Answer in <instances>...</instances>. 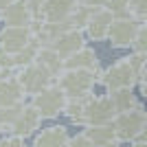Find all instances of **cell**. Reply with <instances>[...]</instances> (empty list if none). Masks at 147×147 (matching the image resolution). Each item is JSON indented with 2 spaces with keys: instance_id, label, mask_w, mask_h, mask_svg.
I'll return each mask as SVG.
<instances>
[{
  "instance_id": "17",
  "label": "cell",
  "mask_w": 147,
  "mask_h": 147,
  "mask_svg": "<svg viewBox=\"0 0 147 147\" xmlns=\"http://www.w3.org/2000/svg\"><path fill=\"white\" fill-rule=\"evenodd\" d=\"M24 97H26V92L22 90L20 81L16 79V73L0 81V105L20 103V101H24Z\"/></svg>"
},
{
  "instance_id": "29",
  "label": "cell",
  "mask_w": 147,
  "mask_h": 147,
  "mask_svg": "<svg viewBox=\"0 0 147 147\" xmlns=\"http://www.w3.org/2000/svg\"><path fill=\"white\" fill-rule=\"evenodd\" d=\"M132 143L134 145H147V112H145V121H143V129L138 132V136Z\"/></svg>"
},
{
  "instance_id": "8",
  "label": "cell",
  "mask_w": 147,
  "mask_h": 147,
  "mask_svg": "<svg viewBox=\"0 0 147 147\" xmlns=\"http://www.w3.org/2000/svg\"><path fill=\"white\" fill-rule=\"evenodd\" d=\"M112 11L108 7H94L90 13V20H88V24L84 26V33L86 37H90L92 42H103L108 40V33H110V26H112Z\"/></svg>"
},
{
  "instance_id": "11",
  "label": "cell",
  "mask_w": 147,
  "mask_h": 147,
  "mask_svg": "<svg viewBox=\"0 0 147 147\" xmlns=\"http://www.w3.org/2000/svg\"><path fill=\"white\" fill-rule=\"evenodd\" d=\"M42 121H44L42 114H40V112H37L31 103H26L9 129H11V132H16V134H20V136H24V138H29V136H33L37 129H40Z\"/></svg>"
},
{
  "instance_id": "15",
  "label": "cell",
  "mask_w": 147,
  "mask_h": 147,
  "mask_svg": "<svg viewBox=\"0 0 147 147\" xmlns=\"http://www.w3.org/2000/svg\"><path fill=\"white\" fill-rule=\"evenodd\" d=\"M77 0H44L42 9H40V20H46V22H61V20H68V13L75 7Z\"/></svg>"
},
{
  "instance_id": "5",
  "label": "cell",
  "mask_w": 147,
  "mask_h": 147,
  "mask_svg": "<svg viewBox=\"0 0 147 147\" xmlns=\"http://www.w3.org/2000/svg\"><path fill=\"white\" fill-rule=\"evenodd\" d=\"M117 117V105L112 101L110 92L105 94H94L90 92L84 108V125H99V123H112Z\"/></svg>"
},
{
  "instance_id": "7",
  "label": "cell",
  "mask_w": 147,
  "mask_h": 147,
  "mask_svg": "<svg viewBox=\"0 0 147 147\" xmlns=\"http://www.w3.org/2000/svg\"><path fill=\"white\" fill-rule=\"evenodd\" d=\"M141 20H136L134 16H125V18H114L108 33V42L112 49H129L134 42V35L138 31Z\"/></svg>"
},
{
  "instance_id": "21",
  "label": "cell",
  "mask_w": 147,
  "mask_h": 147,
  "mask_svg": "<svg viewBox=\"0 0 147 147\" xmlns=\"http://www.w3.org/2000/svg\"><path fill=\"white\" fill-rule=\"evenodd\" d=\"M92 9H94V7H90V5H86V2L77 0L75 7L70 9V13H68V22H70V26H75V29H84V26L88 24V20H90Z\"/></svg>"
},
{
  "instance_id": "22",
  "label": "cell",
  "mask_w": 147,
  "mask_h": 147,
  "mask_svg": "<svg viewBox=\"0 0 147 147\" xmlns=\"http://www.w3.org/2000/svg\"><path fill=\"white\" fill-rule=\"evenodd\" d=\"M24 105H26V101H20V103H13V105H0V125H2L5 132L13 125V121L18 119V114L22 112Z\"/></svg>"
},
{
  "instance_id": "13",
  "label": "cell",
  "mask_w": 147,
  "mask_h": 147,
  "mask_svg": "<svg viewBox=\"0 0 147 147\" xmlns=\"http://www.w3.org/2000/svg\"><path fill=\"white\" fill-rule=\"evenodd\" d=\"M64 68H86V70H92L94 75L101 77V66H99V57H97V51L92 46H81L73 53V55L64 57Z\"/></svg>"
},
{
  "instance_id": "33",
  "label": "cell",
  "mask_w": 147,
  "mask_h": 147,
  "mask_svg": "<svg viewBox=\"0 0 147 147\" xmlns=\"http://www.w3.org/2000/svg\"><path fill=\"white\" fill-rule=\"evenodd\" d=\"M141 94L145 97V101H147V88H141Z\"/></svg>"
},
{
  "instance_id": "32",
  "label": "cell",
  "mask_w": 147,
  "mask_h": 147,
  "mask_svg": "<svg viewBox=\"0 0 147 147\" xmlns=\"http://www.w3.org/2000/svg\"><path fill=\"white\" fill-rule=\"evenodd\" d=\"M13 0H0V11H2V9H5V7H9L11 5Z\"/></svg>"
},
{
  "instance_id": "6",
  "label": "cell",
  "mask_w": 147,
  "mask_h": 147,
  "mask_svg": "<svg viewBox=\"0 0 147 147\" xmlns=\"http://www.w3.org/2000/svg\"><path fill=\"white\" fill-rule=\"evenodd\" d=\"M145 121V108H134V110H123L117 112V117L112 119V127L117 134L119 143H132L143 129Z\"/></svg>"
},
{
  "instance_id": "30",
  "label": "cell",
  "mask_w": 147,
  "mask_h": 147,
  "mask_svg": "<svg viewBox=\"0 0 147 147\" xmlns=\"http://www.w3.org/2000/svg\"><path fill=\"white\" fill-rule=\"evenodd\" d=\"M138 84H141V88H147V61H145V66H143L141 75H138Z\"/></svg>"
},
{
  "instance_id": "25",
  "label": "cell",
  "mask_w": 147,
  "mask_h": 147,
  "mask_svg": "<svg viewBox=\"0 0 147 147\" xmlns=\"http://www.w3.org/2000/svg\"><path fill=\"white\" fill-rule=\"evenodd\" d=\"M105 7L112 11L114 18H125V16H132L129 13V0H108Z\"/></svg>"
},
{
  "instance_id": "20",
  "label": "cell",
  "mask_w": 147,
  "mask_h": 147,
  "mask_svg": "<svg viewBox=\"0 0 147 147\" xmlns=\"http://www.w3.org/2000/svg\"><path fill=\"white\" fill-rule=\"evenodd\" d=\"M35 61H40L42 66H46L53 75H57L61 68H64V57H61L55 49H51V46H40Z\"/></svg>"
},
{
  "instance_id": "31",
  "label": "cell",
  "mask_w": 147,
  "mask_h": 147,
  "mask_svg": "<svg viewBox=\"0 0 147 147\" xmlns=\"http://www.w3.org/2000/svg\"><path fill=\"white\" fill-rule=\"evenodd\" d=\"M81 2H86V5H90V7H103L108 0H81Z\"/></svg>"
},
{
  "instance_id": "26",
  "label": "cell",
  "mask_w": 147,
  "mask_h": 147,
  "mask_svg": "<svg viewBox=\"0 0 147 147\" xmlns=\"http://www.w3.org/2000/svg\"><path fill=\"white\" fill-rule=\"evenodd\" d=\"M129 13L136 20H147V0H129Z\"/></svg>"
},
{
  "instance_id": "24",
  "label": "cell",
  "mask_w": 147,
  "mask_h": 147,
  "mask_svg": "<svg viewBox=\"0 0 147 147\" xmlns=\"http://www.w3.org/2000/svg\"><path fill=\"white\" fill-rule=\"evenodd\" d=\"M132 49L138 51V53H147V20H143L138 24V31H136L134 42H132Z\"/></svg>"
},
{
  "instance_id": "3",
  "label": "cell",
  "mask_w": 147,
  "mask_h": 147,
  "mask_svg": "<svg viewBox=\"0 0 147 147\" xmlns=\"http://www.w3.org/2000/svg\"><path fill=\"white\" fill-rule=\"evenodd\" d=\"M66 99L68 97L64 94V90H61L55 81H53L51 86L42 88V90L35 92V94H31V101H29V103L33 105L40 114H42V119H57L61 112H64Z\"/></svg>"
},
{
  "instance_id": "18",
  "label": "cell",
  "mask_w": 147,
  "mask_h": 147,
  "mask_svg": "<svg viewBox=\"0 0 147 147\" xmlns=\"http://www.w3.org/2000/svg\"><path fill=\"white\" fill-rule=\"evenodd\" d=\"M86 99H88V94H84V97H68L66 105H64V112H61L70 123L79 125V127H84V108H86Z\"/></svg>"
},
{
  "instance_id": "27",
  "label": "cell",
  "mask_w": 147,
  "mask_h": 147,
  "mask_svg": "<svg viewBox=\"0 0 147 147\" xmlns=\"http://www.w3.org/2000/svg\"><path fill=\"white\" fill-rule=\"evenodd\" d=\"M0 68H11V70H16V55L9 53V51H5V49H0Z\"/></svg>"
},
{
  "instance_id": "23",
  "label": "cell",
  "mask_w": 147,
  "mask_h": 147,
  "mask_svg": "<svg viewBox=\"0 0 147 147\" xmlns=\"http://www.w3.org/2000/svg\"><path fill=\"white\" fill-rule=\"evenodd\" d=\"M40 46H42V44L37 42V40H31L22 51H18V53H16V68L18 66H26V64H31V61H35Z\"/></svg>"
},
{
  "instance_id": "34",
  "label": "cell",
  "mask_w": 147,
  "mask_h": 147,
  "mask_svg": "<svg viewBox=\"0 0 147 147\" xmlns=\"http://www.w3.org/2000/svg\"><path fill=\"white\" fill-rule=\"evenodd\" d=\"M0 132H5V129H2V125H0Z\"/></svg>"
},
{
  "instance_id": "19",
  "label": "cell",
  "mask_w": 147,
  "mask_h": 147,
  "mask_svg": "<svg viewBox=\"0 0 147 147\" xmlns=\"http://www.w3.org/2000/svg\"><path fill=\"white\" fill-rule=\"evenodd\" d=\"M112 101L117 105V112L123 110H134V108H143L138 97L134 94V88H121V90H112L110 92Z\"/></svg>"
},
{
  "instance_id": "2",
  "label": "cell",
  "mask_w": 147,
  "mask_h": 147,
  "mask_svg": "<svg viewBox=\"0 0 147 147\" xmlns=\"http://www.w3.org/2000/svg\"><path fill=\"white\" fill-rule=\"evenodd\" d=\"M99 84L105 88V92L121 90V88H134L138 84V70L127 61V57H121L101 73Z\"/></svg>"
},
{
  "instance_id": "16",
  "label": "cell",
  "mask_w": 147,
  "mask_h": 147,
  "mask_svg": "<svg viewBox=\"0 0 147 147\" xmlns=\"http://www.w3.org/2000/svg\"><path fill=\"white\" fill-rule=\"evenodd\" d=\"M84 132L90 138V145H117L119 138L114 134L112 123H99V125H84Z\"/></svg>"
},
{
  "instance_id": "28",
  "label": "cell",
  "mask_w": 147,
  "mask_h": 147,
  "mask_svg": "<svg viewBox=\"0 0 147 147\" xmlns=\"http://www.w3.org/2000/svg\"><path fill=\"white\" fill-rule=\"evenodd\" d=\"M68 145H88V147H92V145H90V138L86 136V132H84V129H81L77 136H70V138H68Z\"/></svg>"
},
{
  "instance_id": "12",
  "label": "cell",
  "mask_w": 147,
  "mask_h": 147,
  "mask_svg": "<svg viewBox=\"0 0 147 147\" xmlns=\"http://www.w3.org/2000/svg\"><path fill=\"white\" fill-rule=\"evenodd\" d=\"M0 20L5 24H16V26H29L35 16L31 11V5L29 0H13L9 7H5L0 11Z\"/></svg>"
},
{
  "instance_id": "14",
  "label": "cell",
  "mask_w": 147,
  "mask_h": 147,
  "mask_svg": "<svg viewBox=\"0 0 147 147\" xmlns=\"http://www.w3.org/2000/svg\"><path fill=\"white\" fill-rule=\"evenodd\" d=\"M68 127L66 125H51V127L37 129L33 136V145L35 147H61L68 145Z\"/></svg>"
},
{
  "instance_id": "4",
  "label": "cell",
  "mask_w": 147,
  "mask_h": 147,
  "mask_svg": "<svg viewBox=\"0 0 147 147\" xmlns=\"http://www.w3.org/2000/svg\"><path fill=\"white\" fill-rule=\"evenodd\" d=\"M16 79L20 81V86L26 92V97H31V94L40 92L42 88L51 86L55 81V75L51 73L46 66H42L40 61H31L26 66L16 68Z\"/></svg>"
},
{
  "instance_id": "9",
  "label": "cell",
  "mask_w": 147,
  "mask_h": 147,
  "mask_svg": "<svg viewBox=\"0 0 147 147\" xmlns=\"http://www.w3.org/2000/svg\"><path fill=\"white\" fill-rule=\"evenodd\" d=\"M33 40L29 26H16V24H5V29L0 31V49L9 51V53H18Z\"/></svg>"
},
{
  "instance_id": "10",
  "label": "cell",
  "mask_w": 147,
  "mask_h": 147,
  "mask_svg": "<svg viewBox=\"0 0 147 147\" xmlns=\"http://www.w3.org/2000/svg\"><path fill=\"white\" fill-rule=\"evenodd\" d=\"M84 44H86V33H84V29H75V26H70V29L61 31L49 46H51V49H55L61 57H68V55H73L77 49H81Z\"/></svg>"
},
{
  "instance_id": "1",
  "label": "cell",
  "mask_w": 147,
  "mask_h": 147,
  "mask_svg": "<svg viewBox=\"0 0 147 147\" xmlns=\"http://www.w3.org/2000/svg\"><path fill=\"white\" fill-rule=\"evenodd\" d=\"M55 84L64 90L66 97H84L94 92V86L99 84V75L86 68H61L55 75Z\"/></svg>"
}]
</instances>
